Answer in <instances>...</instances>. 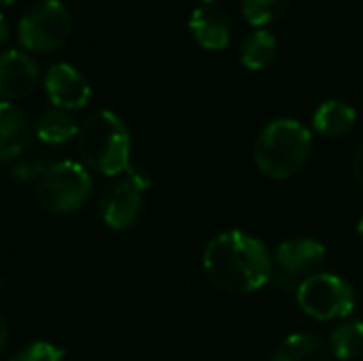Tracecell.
I'll list each match as a JSON object with an SVG mask.
<instances>
[{
	"mask_svg": "<svg viewBox=\"0 0 363 361\" xmlns=\"http://www.w3.org/2000/svg\"><path fill=\"white\" fill-rule=\"evenodd\" d=\"M189 30L204 49H223L232 36L230 17L215 2H202L191 11Z\"/></svg>",
	"mask_w": 363,
	"mask_h": 361,
	"instance_id": "obj_10",
	"label": "cell"
},
{
	"mask_svg": "<svg viewBox=\"0 0 363 361\" xmlns=\"http://www.w3.org/2000/svg\"><path fill=\"white\" fill-rule=\"evenodd\" d=\"M357 119V113L351 104L342 100H328L323 102L313 117V126L323 136H345L353 130Z\"/></svg>",
	"mask_w": 363,
	"mask_h": 361,
	"instance_id": "obj_13",
	"label": "cell"
},
{
	"mask_svg": "<svg viewBox=\"0 0 363 361\" xmlns=\"http://www.w3.org/2000/svg\"><path fill=\"white\" fill-rule=\"evenodd\" d=\"M49 100L60 111H77L89 102L91 87L87 79L70 64H53L45 77Z\"/></svg>",
	"mask_w": 363,
	"mask_h": 361,
	"instance_id": "obj_8",
	"label": "cell"
},
{
	"mask_svg": "<svg viewBox=\"0 0 363 361\" xmlns=\"http://www.w3.org/2000/svg\"><path fill=\"white\" fill-rule=\"evenodd\" d=\"M34 134L38 140L47 143V145H64L70 138L79 136V126L74 121V117L68 111H47L43 113L36 123H34Z\"/></svg>",
	"mask_w": 363,
	"mask_h": 361,
	"instance_id": "obj_15",
	"label": "cell"
},
{
	"mask_svg": "<svg viewBox=\"0 0 363 361\" xmlns=\"http://www.w3.org/2000/svg\"><path fill=\"white\" fill-rule=\"evenodd\" d=\"M130 132L125 123L111 111L89 115L79 128V153L83 164L100 174H123L130 164Z\"/></svg>",
	"mask_w": 363,
	"mask_h": 361,
	"instance_id": "obj_2",
	"label": "cell"
},
{
	"mask_svg": "<svg viewBox=\"0 0 363 361\" xmlns=\"http://www.w3.org/2000/svg\"><path fill=\"white\" fill-rule=\"evenodd\" d=\"M279 55L277 36L266 28H255L240 43V62L251 70L268 68Z\"/></svg>",
	"mask_w": 363,
	"mask_h": 361,
	"instance_id": "obj_14",
	"label": "cell"
},
{
	"mask_svg": "<svg viewBox=\"0 0 363 361\" xmlns=\"http://www.w3.org/2000/svg\"><path fill=\"white\" fill-rule=\"evenodd\" d=\"M66 351L57 345L38 340V343H30L28 347L19 349L11 361H64Z\"/></svg>",
	"mask_w": 363,
	"mask_h": 361,
	"instance_id": "obj_19",
	"label": "cell"
},
{
	"mask_svg": "<svg viewBox=\"0 0 363 361\" xmlns=\"http://www.w3.org/2000/svg\"><path fill=\"white\" fill-rule=\"evenodd\" d=\"M332 353L338 360H355L363 353V321H345L330 336Z\"/></svg>",
	"mask_w": 363,
	"mask_h": 361,
	"instance_id": "obj_17",
	"label": "cell"
},
{
	"mask_svg": "<svg viewBox=\"0 0 363 361\" xmlns=\"http://www.w3.org/2000/svg\"><path fill=\"white\" fill-rule=\"evenodd\" d=\"M91 191V177L79 162H55L36 181V200L55 215H68L83 206Z\"/></svg>",
	"mask_w": 363,
	"mask_h": 361,
	"instance_id": "obj_4",
	"label": "cell"
},
{
	"mask_svg": "<svg viewBox=\"0 0 363 361\" xmlns=\"http://www.w3.org/2000/svg\"><path fill=\"white\" fill-rule=\"evenodd\" d=\"M206 277L228 294H253L272 279V257L251 234L230 230L215 236L204 249Z\"/></svg>",
	"mask_w": 363,
	"mask_h": 361,
	"instance_id": "obj_1",
	"label": "cell"
},
{
	"mask_svg": "<svg viewBox=\"0 0 363 361\" xmlns=\"http://www.w3.org/2000/svg\"><path fill=\"white\" fill-rule=\"evenodd\" d=\"M28 143H30L28 117L19 106L0 100V164L19 157L28 147Z\"/></svg>",
	"mask_w": 363,
	"mask_h": 361,
	"instance_id": "obj_12",
	"label": "cell"
},
{
	"mask_svg": "<svg viewBox=\"0 0 363 361\" xmlns=\"http://www.w3.org/2000/svg\"><path fill=\"white\" fill-rule=\"evenodd\" d=\"M325 260V247L315 238H289L277 249V262L291 277H311Z\"/></svg>",
	"mask_w": 363,
	"mask_h": 361,
	"instance_id": "obj_11",
	"label": "cell"
},
{
	"mask_svg": "<svg viewBox=\"0 0 363 361\" xmlns=\"http://www.w3.org/2000/svg\"><path fill=\"white\" fill-rule=\"evenodd\" d=\"M6 343H9V326H6L4 317L0 315V353L4 351Z\"/></svg>",
	"mask_w": 363,
	"mask_h": 361,
	"instance_id": "obj_21",
	"label": "cell"
},
{
	"mask_svg": "<svg viewBox=\"0 0 363 361\" xmlns=\"http://www.w3.org/2000/svg\"><path fill=\"white\" fill-rule=\"evenodd\" d=\"M300 309L319 321L349 317L355 309L353 287L338 274H311L298 287Z\"/></svg>",
	"mask_w": 363,
	"mask_h": 361,
	"instance_id": "obj_7",
	"label": "cell"
},
{
	"mask_svg": "<svg viewBox=\"0 0 363 361\" xmlns=\"http://www.w3.org/2000/svg\"><path fill=\"white\" fill-rule=\"evenodd\" d=\"M357 234H359V238H362V243H363V217H362V221H359V226H357Z\"/></svg>",
	"mask_w": 363,
	"mask_h": 361,
	"instance_id": "obj_23",
	"label": "cell"
},
{
	"mask_svg": "<svg viewBox=\"0 0 363 361\" xmlns=\"http://www.w3.org/2000/svg\"><path fill=\"white\" fill-rule=\"evenodd\" d=\"M9 40V21L4 19V15L0 13V47Z\"/></svg>",
	"mask_w": 363,
	"mask_h": 361,
	"instance_id": "obj_22",
	"label": "cell"
},
{
	"mask_svg": "<svg viewBox=\"0 0 363 361\" xmlns=\"http://www.w3.org/2000/svg\"><path fill=\"white\" fill-rule=\"evenodd\" d=\"M200 2H215V0H200Z\"/></svg>",
	"mask_w": 363,
	"mask_h": 361,
	"instance_id": "obj_25",
	"label": "cell"
},
{
	"mask_svg": "<svg viewBox=\"0 0 363 361\" xmlns=\"http://www.w3.org/2000/svg\"><path fill=\"white\" fill-rule=\"evenodd\" d=\"M15 0H0V6H9V4H13Z\"/></svg>",
	"mask_w": 363,
	"mask_h": 361,
	"instance_id": "obj_24",
	"label": "cell"
},
{
	"mask_svg": "<svg viewBox=\"0 0 363 361\" xmlns=\"http://www.w3.org/2000/svg\"><path fill=\"white\" fill-rule=\"evenodd\" d=\"M272 361H330V349L319 336L294 334L279 347Z\"/></svg>",
	"mask_w": 363,
	"mask_h": 361,
	"instance_id": "obj_16",
	"label": "cell"
},
{
	"mask_svg": "<svg viewBox=\"0 0 363 361\" xmlns=\"http://www.w3.org/2000/svg\"><path fill=\"white\" fill-rule=\"evenodd\" d=\"M149 185L151 177L147 174V170L140 166H130L121 174V179H117L102 191L98 204L102 221L115 232L130 230L143 213L145 191Z\"/></svg>",
	"mask_w": 363,
	"mask_h": 361,
	"instance_id": "obj_5",
	"label": "cell"
},
{
	"mask_svg": "<svg viewBox=\"0 0 363 361\" xmlns=\"http://www.w3.org/2000/svg\"><path fill=\"white\" fill-rule=\"evenodd\" d=\"M353 172H355L357 183L363 187V145L357 147V151L353 155Z\"/></svg>",
	"mask_w": 363,
	"mask_h": 361,
	"instance_id": "obj_20",
	"label": "cell"
},
{
	"mask_svg": "<svg viewBox=\"0 0 363 361\" xmlns=\"http://www.w3.org/2000/svg\"><path fill=\"white\" fill-rule=\"evenodd\" d=\"M70 13L57 0H38L19 19L17 36L28 51H57L70 34Z\"/></svg>",
	"mask_w": 363,
	"mask_h": 361,
	"instance_id": "obj_6",
	"label": "cell"
},
{
	"mask_svg": "<svg viewBox=\"0 0 363 361\" xmlns=\"http://www.w3.org/2000/svg\"><path fill=\"white\" fill-rule=\"evenodd\" d=\"M36 62L21 51L0 53V96L9 100L26 98L38 85Z\"/></svg>",
	"mask_w": 363,
	"mask_h": 361,
	"instance_id": "obj_9",
	"label": "cell"
},
{
	"mask_svg": "<svg viewBox=\"0 0 363 361\" xmlns=\"http://www.w3.org/2000/svg\"><path fill=\"white\" fill-rule=\"evenodd\" d=\"M289 4L291 0H242V13L249 23L264 28L281 19L287 13Z\"/></svg>",
	"mask_w": 363,
	"mask_h": 361,
	"instance_id": "obj_18",
	"label": "cell"
},
{
	"mask_svg": "<svg viewBox=\"0 0 363 361\" xmlns=\"http://www.w3.org/2000/svg\"><path fill=\"white\" fill-rule=\"evenodd\" d=\"M313 151L311 130L298 119L270 121L255 140V164L270 179H289L302 170Z\"/></svg>",
	"mask_w": 363,
	"mask_h": 361,
	"instance_id": "obj_3",
	"label": "cell"
}]
</instances>
